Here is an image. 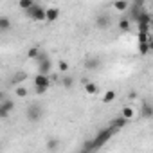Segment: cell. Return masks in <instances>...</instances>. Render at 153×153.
Listing matches in <instances>:
<instances>
[{
  "label": "cell",
  "mask_w": 153,
  "mask_h": 153,
  "mask_svg": "<svg viewBox=\"0 0 153 153\" xmlns=\"http://www.w3.org/2000/svg\"><path fill=\"white\" fill-rule=\"evenodd\" d=\"M142 115H144L146 119H151V117H153V112H151V106H149V105H144V106H142Z\"/></svg>",
  "instance_id": "d6986e66"
},
{
  "label": "cell",
  "mask_w": 153,
  "mask_h": 153,
  "mask_svg": "<svg viewBox=\"0 0 153 153\" xmlns=\"http://www.w3.org/2000/svg\"><path fill=\"white\" fill-rule=\"evenodd\" d=\"M9 29H11V20H9L7 16H0V31L6 33V31H9Z\"/></svg>",
  "instance_id": "30bf717a"
},
{
  "label": "cell",
  "mask_w": 153,
  "mask_h": 153,
  "mask_svg": "<svg viewBox=\"0 0 153 153\" xmlns=\"http://www.w3.org/2000/svg\"><path fill=\"white\" fill-rule=\"evenodd\" d=\"M25 115H27V119H29L31 123H38V121L42 119V115H43V110H42V106H38V105H31V106L27 108Z\"/></svg>",
  "instance_id": "277c9868"
},
{
  "label": "cell",
  "mask_w": 153,
  "mask_h": 153,
  "mask_svg": "<svg viewBox=\"0 0 153 153\" xmlns=\"http://www.w3.org/2000/svg\"><path fill=\"white\" fill-rule=\"evenodd\" d=\"M149 49H151V42H148V43H139V51H140V54L144 56V54H148L149 52Z\"/></svg>",
  "instance_id": "2e32d148"
},
{
  "label": "cell",
  "mask_w": 153,
  "mask_h": 153,
  "mask_svg": "<svg viewBox=\"0 0 153 153\" xmlns=\"http://www.w3.org/2000/svg\"><path fill=\"white\" fill-rule=\"evenodd\" d=\"M27 13V16L33 20V22H45V9L42 7V6H33L31 9H27L25 11Z\"/></svg>",
  "instance_id": "3957f363"
},
{
  "label": "cell",
  "mask_w": 153,
  "mask_h": 153,
  "mask_svg": "<svg viewBox=\"0 0 153 153\" xmlns=\"http://www.w3.org/2000/svg\"><path fill=\"white\" fill-rule=\"evenodd\" d=\"M83 85H85V92H87L88 96H96V94H97V85H96L94 81L83 79Z\"/></svg>",
  "instance_id": "52a82bcc"
},
{
  "label": "cell",
  "mask_w": 153,
  "mask_h": 153,
  "mask_svg": "<svg viewBox=\"0 0 153 153\" xmlns=\"http://www.w3.org/2000/svg\"><path fill=\"white\" fill-rule=\"evenodd\" d=\"M117 130L114 128V126H108V128H105V130H101L97 135H96V139L94 140H88L87 144H85V151H92V149H99V148H103V144H106L110 139H112V135L115 133Z\"/></svg>",
  "instance_id": "6da1fadb"
},
{
  "label": "cell",
  "mask_w": 153,
  "mask_h": 153,
  "mask_svg": "<svg viewBox=\"0 0 153 153\" xmlns=\"http://www.w3.org/2000/svg\"><path fill=\"white\" fill-rule=\"evenodd\" d=\"M27 94H29V90H27L25 87H16V96H18V97H25Z\"/></svg>",
  "instance_id": "7402d4cb"
},
{
  "label": "cell",
  "mask_w": 153,
  "mask_h": 153,
  "mask_svg": "<svg viewBox=\"0 0 153 153\" xmlns=\"http://www.w3.org/2000/svg\"><path fill=\"white\" fill-rule=\"evenodd\" d=\"M130 27H131V24H130V20H126V18H123V20H119V29H121L123 33H128V31H130Z\"/></svg>",
  "instance_id": "9a60e30c"
},
{
  "label": "cell",
  "mask_w": 153,
  "mask_h": 153,
  "mask_svg": "<svg viewBox=\"0 0 153 153\" xmlns=\"http://www.w3.org/2000/svg\"><path fill=\"white\" fill-rule=\"evenodd\" d=\"M61 83H63V87H65V88H70V87H72V83H74V79L67 76V78H63V79H61Z\"/></svg>",
  "instance_id": "603a6c76"
},
{
  "label": "cell",
  "mask_w": 153,
  "mask_h": 153,
  "mask_svg": "<svg viewBox=\"0 0 153 153\" xmlns=\"http://www.w3.org/2000/svg\"><path fill=\"white\" fill-rule=\"evenodd\" d=\"M25 79H27V74H25V72H18L15 78H13L11 83H13V85H18V83H22V81H25Z\"/></svg>",
  "instance_id": "5bb4252c"
},
{
  "label": "cell",
  "mask_w": 153,
  "mask_h": 153,
  "mask_svg": "<svg viewBox=\"0 0 153 153\" xmlns=\"http://www.w3.org/2000/svg\"><path fill=\"white\" fill-rule=\"evenodd\" d=\"M58 146H59V142H58V139H51V140L47 142V148H49V149H56Z\"/></svg>",
  "instance_id": "cb8c5ba5"
},
{
  "label": "cell",
  "mask_w": 153,
  "mask_h": 153,
  "mask_svg": "<svg viewBox=\"0 0 153 153\" xmlns=\"http://www.w3.org/2000/svg\"><path fill=\"white\" fill-rule=\"evenodd\" d=\"M114 99H115V92H114V90H108V92L103 96V103H112Z\"/></svg>",
  "instance_id": "e0dca14e"
},
{
  "label": "cell",
  "mask_w": 153,
  "mask_h": 153,
  "mask_svg": "<svg viewBox=\"0 0 153 153\" xmlns=\"http://www.w3.org/2000/svg\"><path fill=\"white\" fill-rule=\"evenodd\" d=\"M47 90H49V87H38V85H36V88H34V92H36V94H40V96H42V94H45Z\"/></svg>",
  "instance_id": "484cf974"
},
{
  "label": "cell",
  "mask_w": 153,
  "mask_h": 153,
  "mask_svg": "<svg viewBox=\"0 0 153 153\" xmlns=\"http://www.w3.org/2000/svg\"><path fill=\"white\" fill-rule=\"evenodd\" d=\"M85 67H87V68H90V70L99 68V59H97V58H88V59L85 61Z\"/></svg>",
  "instance_id": "7c38bea8"
},
{
  "label": "cell",
  "mask_w": 153,
  "mask_h": 153,
  "mask_svg": "<svg viewBox=\"0 0 153 153\" xmlns=\"http://www.w3.org/2000/svg\"><path fill=\"white\" fill-rule=\"evenodd\" d=\"M36 63H38V72H42V74H49L51 68H52V63H51L49 56L45 52H42V51L36 56Z\"/></svg>",
  "instance_id": "7a4b0ae2"
},
{
  "label": "cell",
  "mask_w": 153,
  "mask_h": 153,
  "mask_svg": "<svg viewBox=\"0 0 153 153\" xmlns=\"http://www.w3.org/2000/svg\"><path fill=\"white\" fill-rule=\"evenodd\" d=\"M7 96H6V92H2V90H0V101H4Z\"/></svg>",
  "instance_id": "4316f807"
},
{
  "label": "cell",
  "mask_w": 153,
  "mask_h": 153,
  "mask_svg": "<svg viewBox=\"0 0 153 153\" xmlns=\"http://www.w3.org/2000/svg\"><path fill=\"white\" fill-rule=\"evenodd\" d=\"M38 52H40V49H38V47H31V49L27 51V58H29V59H36Z\"/></svg>",
  "instance_id": "ac0fdd59"
},
{
  "label": "cell",
  "mask_w": 153,
  "mask_h": 153,
  "mask_svg": "<svg viewBox=\"0 0 153 153\" xmlns=\"http://www.w3.org/2000/svg\"><path fill=\"white\" fill-rule=\"evenodd\" d=\"M58 16H59V9H58V7H49V9H45V22L52 24V22L58 20Z\"/></svg>",
  "instance_id": "8992f818"
},
{
  "label": "cell",
  "mask_w": 153,
  "mask_h": 153,
  "mask_svg": "<svg viewBox=\"0 0 153 153\" xmlns=\"http://www.w3.org/2000/svg\"><path fill=\"white\" fill-rule=\"evenodd\" d=\"M108 24H110V18H108L106 15H101V16H97V18H96V27H99V29L108 27Z\"/></svg>",
  "instance_id": "9c48e42d"
},
{
  "label": "cell",
  "mask_w": 153,
  "mask_h": 153,
  "mask_svg": "<svg viewBox=\"0 0 153 153\" xmlns=\"http://www.w3.org/2000/svg\"><path fill=\"white\" fill-rule=\"evenodd\" d=\"M114 9L123 13V11L128 9V2H126V0H115V2H114Z\"/></svg>",
  "instance_id": "8fae6325"
},
{
  "label": "cell",
  "mask_w": 153,
  "mask_h": 153,
  "mask_svg": "<svg viewBox=\"0 0 153 153\" xmlns=\"http://www.w3.org/2000/svg\"><path fill=\"white\" fill-rule=\"evenodd\" d=\"M9 114H11V112L2 105V101H0V119H7V117H9Z\"/></svg>",
  "instance_id": "44dd1931"
},
{
  "label": "cell",
  "mask_w": 153,
  "mask_h": 153,
  "mask_svg": "<svg viewBox=\"0 0 153 153\" xmlns=\"http://www.w3.org/2000/svg\"><path fill=\"white\" fill-rule=\"evenodd\" d=\"M133 115H135V112H133V108H131V106H126V108L123 110V117H126L128 121H130Z\"/></svg>",
  "instance_id": "ffe728a7"
},
{
  "label": "cell",
  "mask_w": 153,
  "mask_h": 153,
  "mask_svg": "<svg viewBox=\"0 0 153 153\" xmlns=\"http://www.w3.org/2000/svg\"><path fill=\"white\" fill-rule=\"evenodd\" d=\"M126 124H128V119H126V117H123V115H121V117H117V119H114V121L110 123V126H114L115 130H121V128H124Z\"/></svg>",
  "instance_id": "ba28073f"
},
{
  "label": "cell",
  "mask_w": 153,
  "mask_h": 153,
  "mask_svg": "<svg viewBox=\"0 0 153 153\" xmlns=\"http://www.w3.org/2000/svg\"><path fill=\"white\" fill-rule=\"evenodd\" d=\"M34 85H38V87H51V78H49V74L38 72V74L34 76Z\"/></svg>",
  "instance_id": "5b68a950"
},
{
  "label": "cell",
  "mask_w": 153,
  "mask_h": 153,
  "mask_svg": "<svg viewBox=\"0 0 153 153\" xmlns=\"http://www.w3.org/2000/svg\"><path fill=\"white\" fill-rule=\"evenodd\" d=\"M58 70H59V72H67V70H68V63H67V61H59V63H58Z\"/></svg>",
  "instance_id": "d4e9b609"
},
{
  "label": "cell",
  "mask_w": 153,
  "mask_h": 153,
  "mask_svg": "<svg viewBox=\"0 0 153 153\" xmlns=\"http://www.w3.org/2000/svg\"><path fill=\"white\" fill-rule=\"evenodd\" d=\"M18 6H20V9L27 11V9H31V7L34 6V0H20V2H18Z\"/></svg>",
  "instance_id": "4fadbf2b"
}]
</instances>
